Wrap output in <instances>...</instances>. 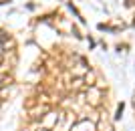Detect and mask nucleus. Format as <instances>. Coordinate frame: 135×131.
Segmentation results:
<instances>
[{
	"instance_id": "1",
	"label": "nucleus",
	"mask_w": 135,
	"mask_h": 131,
	"mask_svg": "<svg viewBox=\"0 0 135 131\" xmlns=\"http://www.w3.org/2000/svg\"><path fill=\"white\" fill-rule=\"evenodd\" d=\"M123 107H125V105H123V103H119V107H117V115H115V119H119V117H121V113H123Z\"/></svg>"
}]
</instances>
